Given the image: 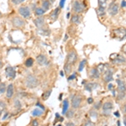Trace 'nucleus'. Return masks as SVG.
Listing matches in <instances>:
<instances>
[{
  "label": "nucleus",
  "mask_w": 126,
  "mask_h": 126,
  "mask_svg": "<svg viewBox=\"0 0 126 126\" xmlns=\"http://www.w3.org/2000/svg\"><path fill=\"white\" fill-rule=\"evenodd\" d=\"M36 105H37V106H39L40 108H41V109H42V110H45V107H44V106L42 105V104H41V103H36Z\"/></svg>",
  "instance_id": "nucleus-42"
},
{
  "label": "nucleus",
  "mask_w": 126,
  "mask_h": 126,
  "mask_svg": "<svg viewBox=\"0 0 126 126\" xmlns=\"http://www.w3.org/2000/svg\"><path fill=\"white\" fill-rule=\"evenodd\" d=\"M61 96H62V94H61V95H60V97H59V99H60V100L61 99Z\"/></svg>",
  "instance_id": "nucleus-54"
},
{
  "label": "nucleus",
  "mask_w": 126,
  "mask_h": 126,
  "mask_svg": "<svg viewBox=\"0 0 126 126\" xmlns=\"http://www.w3.org/2000/svg\"><path fill=\"white\" fill-rule=\"evenodd\" d=\"M34 25H35L36 27H37L38 29H40V30H42L44 27V25H45V19H44L42 16H40V17L36 18L34 20Z\"/></svg>",
  "instance_id": "nucleus-10"
},
{
  "label": "nucleus",
  "mask_w": 126,
  "mask_h": 126,
  "mask_svg": "<svg viewBox=\"0 0 126 126\" xmlns=\"http://www.w3.org/2000/svg\"><path fill=\"white\" fill-rule=\"evenodd\" d=\"M113 84L112 83H109V86H108V88H109V90H113Z\"/></svg>",
  "instance_id": "nucleus-43"
},
{
  "label": "nucleus",
  "mask_w": 126,
  "mask_h": 126,
  "mask_svg": "<svg viewBox=\"0 0 126 126\" xmlns=\"http://www.w3.org/2000/svg\"><path fill=\"white\" fill-rule=\"evenodd\" d=\"M116 56H114V59H111L114 64H117V65H119V64H124L126 62V58L124 57L123 56H120V55L115 54Z\"/></svg>",
  "instance_id": "nucleus-9"
},
{
  "label": "nucleus",
  "mask_w": 126,
  "mask_h": 126,
  "mask_svg": "<svg viewBox=\"0 0 126 126\" xmlns=\"http://www.w3.org/2000/svg\"><path fill=\"white\" fill-rule=\"evenodd\" d=\"M69 108V102L67 99H65L63 101V110H62V114H66L67 112L68 111Z\"/></svg>",
  "instance_id": "nucleus-21"
},
{
  "label": "nucleus",
  "mask_w": 126,
  "mask_h": 126,
  "mask_svg": "<svg viewBox=\"0 0 126 126\" xmlns=\"http://www.w3.org/2000/svg\"><path fill=\"white\" fill-rule=\"evenodd\" d=\"M6 86H5L4 83H1L0 84V94L3 93V92L6 91Z\"/></svg>",
  "instance_id": "nucleus-32"
},
{
  "label": "nucleus",
  "mask_w": 126,
  "mask_h": 126,
  "mask_svg": "<svg viewBox=\"0 0 126 126\" xmlns=\"http://www.w3.org/2000/svg\"><path fill=\"white\" fill-rule=\"evenodd\" d=\"M114 34L116 35V37L119 38L120 40H124L125 38H126V29L125 28L116 29L115 30H114Z\"/></svg>",
  "instance_id": "nucleus-7"
},
{
  "label": "nucleus",
  "mask_w": 126,
  "mask_h": 126,
  "mask_svg": "<svg viewBox=\"0 0 126 126\" xmlns=\"http://www.w3.org/2000/svg\"><path fill=\"white\" fill-rule=\"evenodd\" d=\"M82 22V17L81 15H79V14H73V15L72 16V18H71V23L72 24H76V25H79V24H81Z\"/></svg>",
  "instance_id": "nucleus-16"
},
{
  "label": "nucleus",
  "mask_w": 126,
  "mask_h": 126,
  "mask_svg": "<svg viewBox=\"0 0 126 126\" xmlns=\"http://www.w3.org/2000/svg\"><path fill=\"white\" fill-rule=\"evenodd\" d=\"M1 17H2V13L0 12V18H1Z\"/></svg>",
  "instance_id": "nucleus-58"
},
{
  "label": "nucleus",
  "mask_w": 126,
  "mask_h": 126,
  "mask_svg": "<svg viewBox=\"0 0 126 126\" xmlns=\"http://www.w3.org/2000/svg\"><path fill=\"white\" fill-rule=\"evenodd\" d=\"M76 60H77V54L76 53V51L72 50L71 52L68 53L67 57V63L70 64V65H73L76 61Z\"/></svg>",
  "instance_id": "nucleus-6"
},
{
  "label": "nucleus",
  "mask_w": 126,
  "mask_h": 126,
  "mask_svg": "<svg viewBox=\"0 0 126 126\" xmlns=\"http://www.w3.org/2000/svg\"><path fill=\"white\" fill-rule=\"evenodd\" d=\"M124 124H125V126H126V118H124Z\"/></svg>",
  "instance_id": "nucleus-51"
},
{
  "label": "nucleus",
  "mask_w": 126,
  "mask_h": 126,
  "mask_svg": "<svg viewBox=\"0 0 126 126\" xmlns=\"http://www.w3.org/2000/svg\"><path fill=\"white\" fill-rule=\"evenodd\" d=\"M114 114H115L117 117H119V114H118V112H115V113H114Z\"/></svg>",
  "instance_id": "nucleus-50"
},
{
  "label": "nucleus",
  "mask_w": 126,
  "mask_h": 126,
  "mask_svg": "<svg viewBox=\"0 0 126 126\" xmlns=\"http://www.w3.org/2000/svg\"><path fill=\"white\" fill-rule=\"evenodd\" d=\"M19 14L25 19H30L31 16V12L29 7L27 6H21L19 8Z\"/></svg>",
  "instance_id": "nucleus-4"
},
{
  "label": "nucleus",
  "mask_w": 126,
  "mask_h": 126,
  "mask_svg": "<svg viewBox=\"0 0 126 126\" xmlns=\"http://www.w3.org/2000/svg\"><path fill=\"white\" fill-rule=\"evenodd\" d=\"M103 70H104V65L103 64H100L99 66H98V72H103Z\"/></svg>",
  "instance_id": "nucleus-35"
},
{
  "label": "nucleus",
  "mask_w": 126,
  "mask_h": 126,
  "mask_svg": "<svg viewBox=\"0 0 126 126\" xmlns=\"http://www.w3.org/2000/svg\"><path fill=\"white\" fill-rule=\"evenodd\" d=\"M51 92H52L51 89H49V90L45 91V92L43 93V95H42V98H43V100H46V99H48L49 97H50V94H51Z\"/></svg>",
  "instance_id": "nucleus-25"
},
{
  "label": "nucleus",
  "mask_w": 126,
  "mask_h": 126,
  "mask_svg": "<svg viewBox=\"0 0 126 126\" xmlns=\"http://www.w3.org/2000/svg\"><path fill=\"white\" fill-rule=\"evenodd\" d=\"M124 111H125V113H126V105H125V109H124Z\"/></svg>",
  "instance_id": "nucleus-55"
},
{
  "label": "nucleus",
  "mask_w": 126,
  "mask_h": 126,
  "mask_svg": "<svg viewBox=\"0 0 126 126\" xmlns=\"http://www.w3.org/2000/svg\"><path fill=\"white\" fill-rule=\"evenodd\" d=\"M65 1L66 0H61V1H60V8H62L63 7H64V4H65Z\"/></svg>",
  "instance_id": "nucleus-40"
},
{
  "label": "nucleus",
  "mask_w": 126,
  "mask_h": 126,
  "mask_svg": "<svg viewBox=\"0 0 126 126\" xmlns=\"http://www.w3.org/2000/svg\"><path fill=\"white\" fill-rule=\"evenodd\" d=\"M118 126H120V125H119V121H118Z\"/></svg>",
  "instance_id": "nucleus-57"
},
{
  "label": "nucleus",
  "mask_w": 126,
  "mask_h": 126,
  "mask_svg": "<svg viewBox=\"0 0 126 126\" xmlns=\"http://www.w3.org/2000/svg\"><path fill=\"white\" fill-rule=\"evenodd\" d=\"M25 85L29 88H34L39 85V80L34 75H29L25 78Z\"/></svg>",
  "instance_id": "nucleus-1"
},
{
  "label": "nucleus",
  "mask_w": 126,
  "mask_h": 126,
  "mask_svg": "<svg viewBox=\"0 0 126 126\" xmlns=\"http://www.w3.org/2000/svg\"><path fill=\"white\" fill-rule=\"evenodd\" d=\"M5 73H6L7 76H8L11 79H14L16 76V72L14 67H7L5 69Z\"/></svg>",
  "instance_id": "nucleus-12"
},
{
  "label": "nucleus",
  "mask_w": 126,
  "mask_h": 126,
  "mask_svg": "<svg viewBox=\"0 0 126 126\" xmlns=\"http://www.w3.org/2000/svg\"><path fill=\"white\" fill-rule=\"evenodd\" d=\"M50 3L49 2V0H43L42 1V7L41 8H43L45 11H47L50 9Z\"/></svg>",
  "instance_id": "nucleus-20"
},
{
  "label": "nucleus",
  "mask_w": 126,
  "mask_h": 126,
  "mask_svg": "<svg viewBox=\"0 0 126 126\" xmlns=\"http://www.w3.org/2000/svg\"><path fill=\"white\" fill-rule=\"evenodd\" d=\"M90 114H91V117H92V118H97V115H98V114H97V112L94 110L91 111Z\"/></svg>",
  "instance_id": "nucleus-36"
},
{
  "label": "nucleus",
  "mask_w": 126,
  "mask_h": 126,
  "mask_svg": "<svg viewBox=\"0 0 126 126\" xmlns=\"http://www.w3.org/2000/svg\"><path fill=\"white\" fill-rule=\"evenodd\" d=\"M118 10H119L118 5L117 4V3H111L110 6H109V14L112 16H114L118 13Z\"/></svg>",
  "instance_id": "nucleus-8"
},
{
  "label": "nucleus",
  "mask_w": 126,
  "mask_h": 126,
  "mask_svg": "<svg viewBox=\"0 0 126 126\" xmlns=\"http://www.w3.org/2000/svg\"><path fill=\"white\" fill-rule=\"evenodd\" d=\"M74 115V112L72 110H68L67 112V118H72Z\"/></svg>",
  "instance_id": "nucleus-34"
},
{
  "label": "nucleus",
  "mask_w": 126,
  "mask_h": 126,
  "mask_svg": "<svg viewBox=\"0 0 126 126\" xmlns=\"http://www.w3.org/2000/svg\"><path fill=\"white\" fill-rule=\"evenodd\" d=\"M8 113H7V114H5V115H4V117H3V120L6 119V118H7V117H8Z\"/></svg>",
  "instance_id": "nucleus-48"
},
{
  "label": "nucleus",
  "mask_w": 126,
  "mask_h": 126,
  "mask_svg": "<svg viewBox=\"0 0 126 126\" xmlns=\"http://www.w3.org/2000/svg\"><path fill=\"white\" fill-rule=\"evenodd\" d=\"M33 64H34V59H33V58H30V57L27 58L26 61H25V67H31L33 66Z\"/></svg>",
  "instance_id": "nucleus-24"
},
{
  "label": "nucleus",
  "mask_w": 126,
  "mask_h": 126,
  "mask_svg": "<svg viewBox=\"0 0 126 126\" xmlns=\"http://www.w3.org/2000/svg\"><path fill=\"white\" fill-rule=\"evenodd\" d=\"M64 73H63V72H61V76H63Z\"/></svg>",
  "instance_id": "nucleus-56"
},
{
  "label": "nucleus",
  "mask_w": 126,
  "mask_h": 126,
  "mask_svg": "<svg viewBox=\"0 0 126 126\" xmlns=\"http://www.w3.org/2000/svg\"><path fill=\"white\" fill-rule=\"evenodd\" d=\"M112 108H113V103H111V102H106V103H103V111H105V110H110Z\"/></svg>",
  "instance_id": "nucleus-22"
},
{
  "label": "nucleus",
  "mask_w": 126,
  "mask_h": 126,
  "mask_svg": "<svg viewBox=\"0 0 126 126\" xmlns=\"http://www.w3.org/2000/svg\"><path fill=\"white\" fill-rule=\"evenodd\" d=\"M69 17H70V13H68V14H67V19H69Z\"/></svg>",
  "instance_id": "nucleus-52"
},
{
  "label": "nucleus",
  "mask_w": 126,
  "mask_h": 126,
  "mask_svg": "<svg viewBox=\"0 0 126 126\" xmlns=\"http://www.w3.org/2000/svg\"><path fill=\"white\" fill-rule=\"evenodd\" d=\"M11 22H12L13 26L16 27V28H22V27H23L24 25H25V20H24L22 18L18 17V16L13 18L12 20H11Z\"/></svg>",
  "instance_id": "nucleus-5"
},
{
  "label": "nucleus",
  "mask_w": 126,
  "mask_h": 126,
  "mask_svg": "<svg viewBox=\"0 0 126 126\" xmlns=\"http://www.w3.org/2000/svg\"><path fill=\"white\" fill-rule=\"evenodd\" d=\"M90 76L92 78H95V79L99 78V72L98 71V69H96V68L92 69V70H91V72H90Z\"/></svg>",
  "instance_id": "nucleus-19"
},
{
  "label": "nucleus",
  "mask_w": 126,
  "mask_h": 126,
  "mask_svg": "<svg viewBox=\"0 0 126 126\" xmlns=\"http://www.w3.org/2000/svg\"><path fill=\"white\" fill-rule=\"evenodd\" d=\"M32 114L34 116H41L43 114V110L40 109H34V111L32 112Z\"/></svg>",
  "instance_id": "nucleus-27"
},
{
  "label": "nucleus",
  "mask_w": 126,
  "mask_h": 126,
  "mask_svg": "<svg viewBox=\"0 0 126 126\" xmlns=\"http://www.w3.org/2000/svg\"><path fill=\"white\" fill-rule=\"evenodd\" d=\"M32 126H39V121L37 119H34L32 121Z\"/></svg>",
  "instance_id": "nucleus-38"
},
{
  "label": "nucleus",
  "mask_w": 126,
  "mask_h": 126,
  "mask_svg": "<svg viewBox=\"0 0 126 126\" xmlns=\"http://www.w3.org/2000/svg\"><path fill=\"white\" fill-rule=\"evenodd\" d=\"M6 91H7V97H8V98H11L13 97V95H14V85L13 84H9L8 86V87H7Z\"/></svg>",
  "instance_id": "nucleus-17"
},
{
  "label": "nucleus",
  "mask_w": 126,
  "mask_h": 126,
  "mask_svg": "<svg viewBox=\"0 0 126 126\" xmlns=\"http://www.w3.org/2000/svg\"><path fill=\"white\" fill-rule=\"evenodd\" d=\"M75 77H76V74L74 73V74H72L70 77H68V80H72V79H74Z\"/></svg>",
  "instance_id": "nucleus-44"
},
{
  "label": "nucleus",
  "mask_w": 126,
  "mask_h": 126,
  "mask_svg": "<svg viewBox=\"0 0 126 126\" xmlns=\"http://www.w3.org/2000/svg\"><path fill=\"white\" fill-rule=\"evenodd\" d=\"M83 126H94V124L92 123V121H87V122H86V123L84 124Z\"/></svg>",
  "instance_id": "nucleus-37"
},
{
  "label": "nucleus",
  "mask_w": 126,
  "mask_h": 126,
  "mask_svg": "<svg viewBox=\"0 0 126 126\" xmlns=\"http://www.w3.org/2000/svg\"><path fill=\"white\" fill-rule=\"evenodd\" d=\"M12 3H14V5H18V4H20V3H24L25 0H11Z\"/></svg>",
  "instance_id": "nucleus-33"
},
{
  "label": "nucleus",
  "mask_w": 126,
  "mask_h": 126,
  "mask_svg": "<svg viewBox=\"0 0 126 126\" xmlns=\"http://www.w3.org/2000/svg\"><path fill=\"white\" fill-rule=\"evenodd\" d=\"M82 102V98L81 96L79 95H76V96H74L72 99V106L74 109H77V108L80 107V104H81Z\"/></svg>",
  "instance_id": "nucleus-11"
},
{
  "label": "nucleus",
  "mask_w": 126,
  "mask_h": 126,
  "mask_svg": "<svg viewBox=\"0 0 126 126\" xmlns=\"http://www.w3.org/2000/svg\"><path fill=\"white\" fill-rule=\"evenodd\" d=\"M106 13V8H102V7H98V9H97V14H98V16H103Z\"/></svg>",
  "instance_id": "nucleus-26"
},
{
  "label": "nucleus",
  "mask_w": 126,
  "mask_h": 126,
  "mask_svg": "<svg viewBox=\"0 0 126 126\" xmlns=\"http://www.w3.org/2000/svg\"><path fill=\"white\" fill-rule=\"evenodd\" d=\"M4 109H5V103L3 101H0V116L3 114Z\"/></svg>",
  "instance_id": "nucleus-31"
},
{
  "label": "nucleus",
  "mask_w": 126,
  "mask_h": 126,
  "mask_svg": "<svg viewBox=\"0 0 126 126\" xmlns=\"http://www.w3.org/2000/svg\"><path fill=\"white\" fill-rule=\"evenodd\" d=\"M87 103H93V99H92V98H87Z\"/></svg>",
  "instance_id": "nucleus-41"
},
{
  "label": "nucleus",
  "mask_w": 126,
  "mask_h": 126,
  "mask_svg": "<svg viewBox=\"0 0 126 126\" xmlns=\"http://www.w3.org/2000/svg\"><path fill=\"white\" fill-rule=\"evenodd\" d=\"M2 67H3V62H2V61L0 60V69L2 68Z\"/></svg>",
  "instance_id": "nucleus-49"
},
{
  "label": "nucleus",
  "mask_w": 126,
  "mask_h": 126,
  "mask_svg": "<svg viewBox=\"0 0 126 126\" xmlns=\"http://www.w3.org/2000/svg\"><path fill=\"white\" fill-rule=\"evenodd\" d=\"M57 126H61V125H57Z\"/></svg>",
  "instance_id": "nucleus-59"
},
{
  "label": "nucleus",
  "mask_w": 126,
  "mask_h": 126,
  "mask_svg": "<svg viewBox=\"0 0 126 126\" xmlns=\"http://www.w3.org/2000/svg\"><path fill=\"white\" fill-rule=\"evenodd\" d=\"M98 7L107 8V0H98Z\"/></svg>",
  "instance_id": "nucleus-30"
},
{
  "label": "nucleus",
  "mask_w": 126,
  "mask_h": 126,
  "mask_svg": "<svg viewBox=\"0 0 126 126\" xmlns=\"http://www.w3.org/2000/svg\"><path fill=\"white\" fill-rule=\"evenodd\" d=\"M98 87V85H97V83H87L85 85V89L87 91H88V92H92V90H93L94 88H96V87Z\"/></svg>",
  "instance_id": "nucleus-18"
},
{
  "label": "nucleus",
  "mask_w": 126,
  "mask_h": 126,
  "mask_svg": "<svg viewBox=\"0 0 126 126\" xmlns=\"http://www.w3.org/2000/svg\"><path fill=\"white\" fill-rule=\"evenodd\" d=\"M103 79L106 83H109L113 80V70L112 69H109L106 71L104 76H103Z\"/></svg>",
  "instance_id": "nucleus-15"
},
{
  "label": "nucleus",
  "mask_w": 126,
  "mask_h": 126,
  "mask_svg": "<svg viewBox=\"0 0 126 126\" xmlns=\"http://www.w3.org/2000/svg\"><path fill=\"white\" fill-rule=\"evenodd\" d=\"M117 83H118V99L122 100L125 98V93H126V85L123 81L118 79L117 80Z\"/></svg>",
  "instance_id": "nucleus-2"
},
{
  "label": "nucleus",
  "mask_w": 126,
  "mask_h": 126,
  "mask_svg": "<svg viewBox=\"0 0 126 126\" xmlns=\"http://www.w3.org/2000/svg\"><path fill=\"white\" fill-rule=\"evenodd\" d=\"M55 1H56V0H49V2H50V3H54Z\"/></svg>",
  "instance_id": "nucleus-53"
},
{
  "label": "nucleus",
  "mask_w": 126,
  "mask_h": 126,
  "mask_svg": "<svg viewBox=\"0 0 126 126\" xmlns=\"http://www.w3.org/2000/svg\"><path fill=\"white\" fill-rule=\"evenodd\" d=\"M36 61L40 66H45L48 65V60L45 55H39L36 57Z\"/></svg>",
  "instance_id": "nucleus-13"
},
{
  "label": "nucleus",
  "mask_w": 126,
  "mask_h": 126,
  "mask_svg": "<svg viewBox=\"0 0 126 126\" xmlns=\"http://www.w3.org/2000/svg\"><path fill=\"white\" fill-rule=\"evenodd\" d=\"M125 6H126V2L125 1H123V2H122L121 7H125Z\"/></svg>",
  "instance_id": "nucleus-46"
},
{
  "label": "nucleus",
  "mask_w": 126,
  "mask_h": 126,
  "mask_svg": "<svg viewBox=\"0 0 126 126\" xmlns=\"http://www.w3.org/2000/svg\"><path fill=\"white\" fill-rule=\"evenodd\" d=\"M123 51L126 54V44L125 45H124V47H123Z\"/></svg>",
  "instance_id": "nucleus-47"
},
{
  "label": "nucleus",
  "mask_w": 126,
  "mask_h": 126,
  "mask_svg": "<svg viewBox=\"0 0 126 126\" xmlns=\"http://www.w3.org/2000/svg\"><path fill=\"white\" fill-rule=\"evenodd\" d=\"M45 13V11L42 8H36L35 9H34V14H35L37 16H39V17L40 16H42Z\"/></svg>",
  "instance_id": "nucleus-23"
},
{
  "label": "nucleus",
  "mask_w": 126,
  "mask_h": 126,
  "mask_svg": "<svg viewBox=\"0 0 126 126\" xmlns=\"http://www.w3.org/2000/svg\"><path fill=\"white\" fill-rule=\"evenodd\" d=\"M72 10L77 14H82L85 10V6L82 2L76 0V1L73 2V4H72Z\"/></svg>",
  "instance_id": "nucleus-3"
},
{
  "label": "nucleus",
  "mask_w": 126,
  "mask_h": 126,
  "mask_svg": "<svg viewBox=\"0 0 126 126\" xmlns=\"http://www.w3.org/2000/svg\"><path fill=\"white\" fill-rule=\"evenodd\" d=\"M64 70H65V72L67 74H69L71 72V70H72V65L66 62V65L64 67Z\"/></svg>",
  "instance_id": "nucleus-28"
},
{
  "label": "nucleus",
  "mask_w": 126,
  "mask_h": 126,
  "mask_svg": "<svg viewBox=\"0 0 126 126\" xmlns=\"http://www.w3.org/2000/svg\"><path fill=\"white\" fill-rule=\"evenodd\" d=\"M60 12H61V8H60V7L55 8V9L51 12V14H50V19H51L52 21H56V19H58V17H59Z\"/></svg>",
  "instance_id": "nucleus-14"
},
{
  "label": "nucleus",
  "mask_w": 126,
  "mask_h": 126,
  "mask_svg": "<svg viewBox=\"0 0 126 126\" xmlns=\"http://www.w3.org/2000/svg\"><path fill=\"white\" fill-rule=\"evenodd\" d=\"M0 81H1V78H0Z\"/></svg>",
  "instance_id": "nucleus-60"
},
{
  "label": "nucleus",
  "mask_w": 126,
  "mask_h": 126,
  "mask_svg": "<svg viewBox=\"0 0 126 126\" xmlns=\"http://www.w3.org/2000/svg\"><path fill=\"white\" fill-rule=\"evenodd\" d=\"M14 105H15L16 108H20L21 107V104H20V102L19 101V100H15V102H14Z\"/></svg>",
  "instance_id": "nucleus-39"
},
{
  "label": "nucleus",
  "mask_w": 126,
  "mask_h": 126,
  "mask_svg": "<svg viewBox=\"0 0 126 126\" xmlns=\"http://www.w3.org/2000/svg\"><path fill=\"white\" fill-rule=\"evenodd\" d=\"M86 62H87V60H83V61L80 62L79 64V67H78V72H82V71L83 70V68H84V67H85V65H86Z\"/></svg>",
  "instance_id": "nucleus-29"
},
{
  "label": "nucleus",
  "mask_w": 126,
  "mask_h": 126,
  "mask_svg": "<svg viewBox=\"0 0 126 126\" xmlns=\"http://www.w3.org/2000/svg\"><path fill=\"white\" fill-rule=\"evenodd\" d=\"M67 126H76V125H75L72 122H69V123L67 124Z\"/></svg>",
  "instance_id": "nucleus-45"
}]
</instances>
